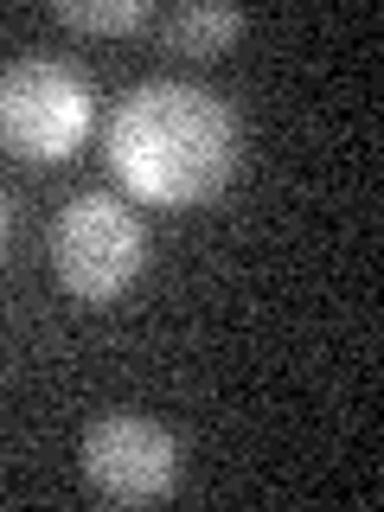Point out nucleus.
<instances>
[{
  "label": "nucleus",
  "instance_id": "f257e3e1",
  "mask_svg": "<svg viewBox=\"0 0 384 512\" xmlns=\"http://www.w3.org/2000/svg\"><path fill=\"white\" fill-rule=\"evenodd\" d=\"M103 148L116 180L148 205H205L237 167V122L212 90L154 77L109 109Z\"/></svg>",
  "mask_w": 384,
  "mask_h": 512
},
{
  "label": "nucleus",
  "instance_id": "f03ea898",
  "mask_svg": "<svg viewBox=\"0 0 384 512\" xmlns=\"http://www.w3.org/2000/svg\"><path fill=\"white\" fill-rule=\"evenodd\" d=\"M96 128V96L64 58H13L0 71V148L20 160H64Z\"/></svg>",
  "mask_w": 384,
  "mask_h": 512
},
{
  "label": "nucleus",
  "instance_id": "7ed1b4c3",
  "mask_svg": "<svg viewBox=\"0 0 384 512\" xmlns=\"http://www.w3.org/2000/svg\"><path fill=\"white\" fill-rule=\"evenodd\" d=\"M148 263V231L116 192H77L52 224V269L77 301H109Z\"/></svg>",
  "mask_w": 384,
  "mask_h": 512
},
{
  "label": "nucleus",
  "instance_id": "20e7f679",
  "mask_svg": "<svg viewBox=\"0 0 384 512\" xmlns=\"http://www.w3.org/2000/svg\"><path fill=\"white\" fill-rule=\"evenodd\" d=\"M84 480L109 506H154L180 480V448L148 416H103L84 429Z\"/></svg>",
  "mask_w": 384,
  "mask_h": 512
},
{
  "label": "nucleus",
  "instance_id": "39448f33",
  "mask_svg": "<svg viewBox=\"0 0 384 512\" xmlns=\"http://www.w3.org/2000/svg\"><path fill=\"white\" fill-rule=\"evenodd\" d=\"M244 32V13L224 7V0H186V7H167L160 13V39L173 52H192V58H212Z\"/></svg>",
  "mask_w": 384,
  "mask_h": 512
},
{
  "label": "nucleus",
  "instance_id": "423d86ee",
  "mask_svg": "<svg viewBox=\"0 0 384 512\" xmlns=\"http://www.w3.org/2000/svg\"><path fill=\"white\" fill-rule=\"evenodd\" d=\"M52 13L77 32H135V26L154 20L148 0H58Z\"/></svg>",
  "mask_w": 384,
  "mask_h": 512
},
{
  "label": "nucleus",
  "instance_id": "0eeeda50",
  "mask_svg": "<svg viewBox=\"0 0 384 512\" xmlns=\"http://www.w3.org/2000/svg\"><path fill=\"white\" fill-rule=\"evenodd\" d=\"M0 237H7V192H0Z\"/></svg>",
  "mask_w": 384,
  "mask_h": 512
}]
</instances>
